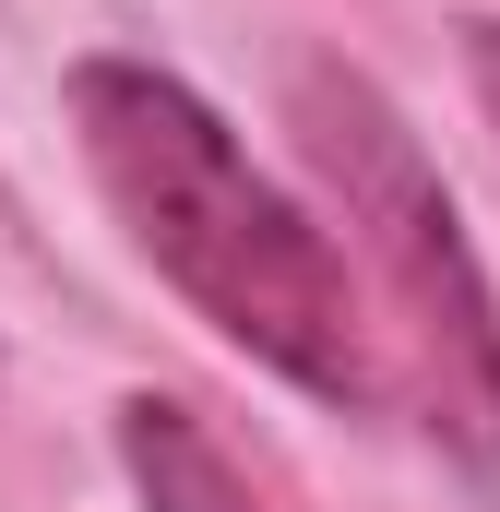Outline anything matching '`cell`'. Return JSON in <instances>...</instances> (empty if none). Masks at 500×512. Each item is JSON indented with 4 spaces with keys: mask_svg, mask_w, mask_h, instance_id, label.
Wrapping results in <instances>:
<instances>
[{
    "mask_svg": "<svg viewBox=\"0 0 500 512\" xmlns=\"http://www.w3.org/2000/svg\"><path fill=\"white\" fill-rule=\"evenodd\" d=\"M286 120L310 143L322 191L346 203L358 251L393 286L405 358H417V393H429V441L477 489H500V298L477 274V251H465V227H453L441 167L417 155V131L393 120V96L370 72H346V60H298L286 72Z\"/></svg>",
    "mask_w": 500,
    "mask_h": 512,
    "instance_id": "7a4b0ae2",
    "label": "cell"
},
{
    "mask_svg": "<svg viewBox=\"0 0 500 512\" xmlns=\"http://www.w3.org/2000/svg\"><path fill=\"white\" fill-rule=\"evenodd\" d=\"M72 131H84V167L108 191V215L131 227V251L155 262L239 358H262L274 382L322 393V405H381L393 358L358 322V286L346 251L239 155V131L215 120L179 72L155 60H72Z\"/></svg>",
    "mask_w": 500,
    "mask_h": 512,
    "instance_id": "6da1fadb",
    "label": "cell"
},
{
    "mask_svg": "<svg viewBox=\"0 0 500 512\" xmlns=\"http://www.w3.org/2000/svg\"><path fill=\"white\" fill-rule=\"evenodd\" d=\"M120 465H131V501L143 512H262V489L227 465V441L179 393H131L120 405Z\"/></svg>",
    "mask_w": 500,
    "mask_h": 512,
    "instance_id": "3957f363",
    "label": "cell"
},
{
    "mask_svg": "<svg viewBox=\"0 0 500 512\" xmlns=\"http://www.w3.org/2000/svg\"><path fill=\"white\" fill-rule=\"evenodd\" d=\"M465 72H477V96H489V131H500V12L465 24Z\"/></svg>",
    "mask_w": 500,
    "mask_h": 512,
    "instance_id": "277c9868",
    "label": "cell"
}]
</instances>
